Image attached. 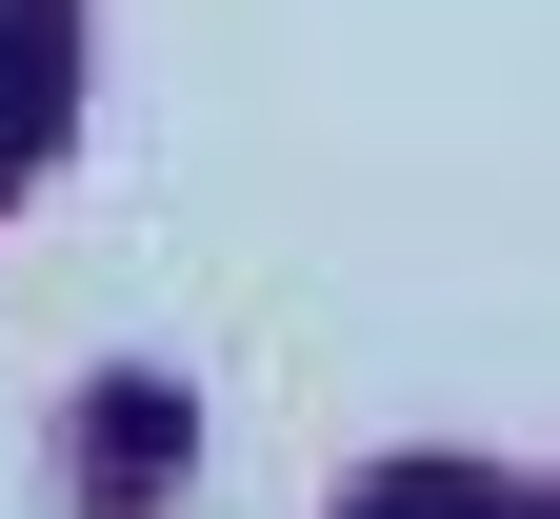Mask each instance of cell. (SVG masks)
Wrapping results in <instances>:
<instances>
[{"label": "cell", "instance_id": "cell-1", "mask_svg": "<svg viewBox=\"0 0 560 519\" xmlns=\"http://www.w3.org/2000/svg\"><path fill=\"white\" fill-rule=\"evenodd\" d=\"M40 120V0H0V140Z\"/></svg>", "mask_w": 560, "mask_h": 519}, {"label": "cell", "instance_id": "cell-2", "mask_svg": "<svg viewBox=\"0 0 560 519\" xmlns=\"http://www.w3.org/2000/svg\"><path fill=\"white\" fill-rule=\"evenodd\" d=\"M381 519H501L480 480H381Z\"/></svg>", "mask_w": 560, "mask_h": 519}]
</instances>
